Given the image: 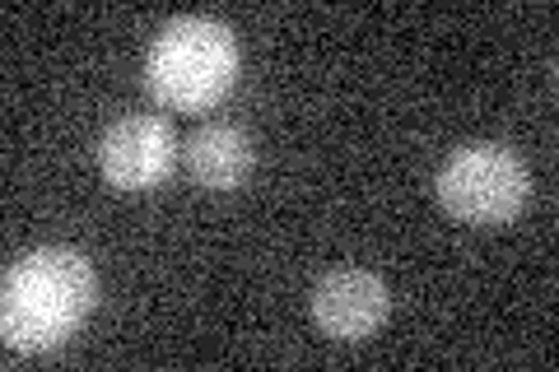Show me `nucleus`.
Here are the masks:
<instances>
[{
	"label": "nucleus",
	"instance_id": "nucleus-2",
	"mask_svg": "<svg viewBox=\"0 0 559 372\" xmlns=\"http://www.w3.org/2000/svg\"><path fill=\"white\" fill-rule=\"evenodd\" d=\"M238 75V38L229 24L210 14H178L150 47L145 84L168 108L197 112L229 94Z\"/></svg>",
	"mask_w": 559,
	"mask_h": 372
},
{
	"label": "nucleus",
	"instance_id": "nucleus-4",
	"mask_svg": "<svg viewBox=\"0 0 559 372\" xmlns=\"http://www.w3.org/2000/svg\"><path fill=\"white\" fill-rule=\"evenodd\" d=\"M178 135L164 117H145V112H131V117H117L108 131L98 140V168L112 187L121 191H150L159 187L164 177L178 164Z\"/></svg>",
	"mask_w": 559,
	"mask_h": 372
},
{
	"label": "nucleus",
	"instance_id": "nucleus-1",
	"mask_svg": "<svg viewBox=\"0 0 559 372\" xmlns=\"http://www.w3.org/2000/svg\"><path fill=\"white\" fill-rule=\"evenodd\" d=\"M98 303V275L70 247H43V252L10 265L5 298H0V331L5 345L20 353L57 349L75 335V326Z\"/></svg>",
	"mask_w": 559,
	"mask_h": 372
},
{
	"label": "nucleus",
	"instance_id": "nucleus-5",
	"mask_svg": "<svg viewBox=\"0 0 559 372\" xmlns=\"http://www.w3.org/2000/svg\"><path fill=\"white\" fill-rule=\"evenodd\" d=\"M312 322H318L331 340H369V335L388 322L392 293L373 271H331L312 285Z\"/></svg>",
	"mask_w": 559,
	"mask_h": 372
},
{
	"label": "nucleus",
	"instance_id": "nucleus-3",
	"mask_svg": "<svg viewBox=\"0 0 559 372\" xmlns=\"http://www.w3.org/2000/svg\"><path fill=\"white\" fill-rule=\"evenodd\" d=\"M433 191L448 215L466 224H509L527 205V164L518 158V149L480 140L443 158Z\"/></svg>",
	"mask_w": 559,
	"mask_h": 372
},
{
	"label": "nucleus",
	"instance_id": "nucleus-6",
	"mask_svg": "<svg viewBox=\"0 0 559 372\" xmlns=\"http://www.w3.org/2000/svg\"><path fill=\"white\" fill-rule=\"evenodd\" d=\"M182 158L201 187L234 191V187L248 182L257 149H252V135L242 127H234V121H205V127L191 131V140L182 145Z\"/></svg>",
	"mask_w": 559,
	"mask_h": 372
}]
</instances>
